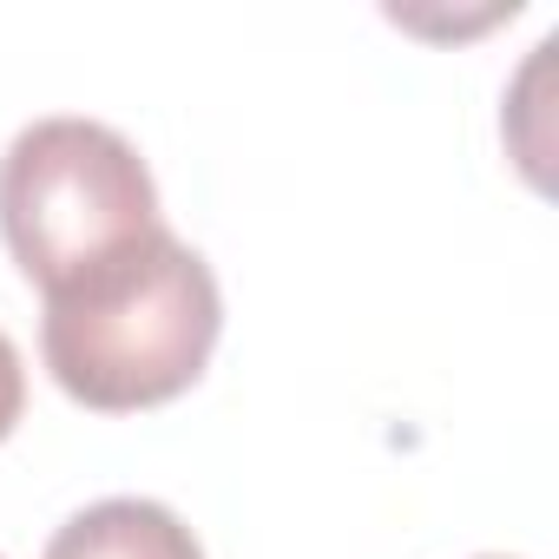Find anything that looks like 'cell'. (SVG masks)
<instances>
[{
    "instance_id": "3957f363",
    "label": "cell",
    "mask_w": 559,
    "mask_h": 559,
    "mask_svg": "<svg viewBox=\"0 0 559 559\" xmlns=\"http://www.w3.org/2000/svg\"><path fill=\"white\" fill-rule=\"evenodd\" d=\"M40 559H204V546L165 500L112 493V500L80 507L47 539Z\"/></svg>"
},
{
    "instance_id": "7a4b0ae2",
    "label": "cell",
    "mask_w": 559,
    "mask_h": 559,
    "mask_svg": "<svg viewBox=\"0 0 559 559\" xmlns=\"http://www.w3.org/2000/svg\"><path fill=\"white\" fill-rule=\"evenodd\" d=\"M165 230L139 145L99 119H34L0 158V237L40 297Z\"/></svg>"
},
{
    "instance_id": "6da1fadb",
    "label": "cell",
    "mask_w": 559,
    "mask_h": 559,
    "mask_svg": "<svg viewBox=\"0 0 559 559\" xmlns=\"http://www.w3.org/2000/svg\"><path fill=\"white\" fill-rule=\"evenodd\" d=\"M224 336V290L211 263L152 230L106 270L47 297V376L93 415H139L178 402Z\"/></svg>"
},
{
    "instance_id": "277c9868",
    "label": "cell",
    "mask_w": 559,
    "mask_h": 559,
    "mask_svg": "<svg viewBox=\"0 0 559 559\" xmlns=\"http://www.w3.org/2000/svg\"><path fill=\"white\" fill-rule=\"evenodd\" d=\"M21 408H27V369H21V349L0 336V441L14 435Z\"/></svg>"
}]
</instances>
